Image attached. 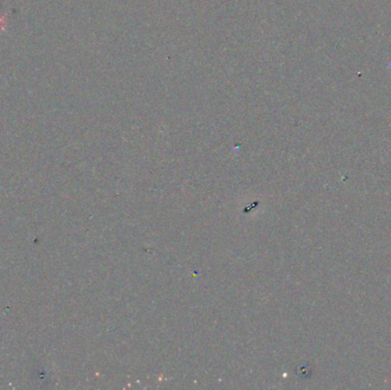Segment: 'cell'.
I'll return each mask as SVG.
<instances>
[{
	"label": "cell",
	"mask_w": 391,
	"mask_h": 390,
	"mask_svg": "<svg viewBox=\"0 0 391 390\" xmlns=\"http://www.w3.org/2000/svg\"><path fill=\"white\" fill-rule=\"evenodd\" d=\"M6 24H7L6 17H5V15H2V14H0V36H2V33L5 31V28H6Z\"/></svg>",
	"instance_id": "obj_1"
}]
</instances>
